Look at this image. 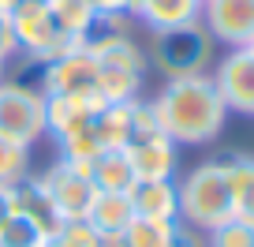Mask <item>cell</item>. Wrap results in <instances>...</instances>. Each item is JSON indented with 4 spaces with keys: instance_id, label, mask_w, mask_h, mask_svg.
<instances>
[{
    "instance_id": "1",
    "label": "cell",
    "mask_w": 254,
    "mask_h": 247,
    "mask_svg": "<svg viewBox=\"0 0 254 247\" xmlns=\"http://www.w3.org/2000/svg\"><path fill=\"white\" fill-rule=\"evenodd\" d=\"M150 105L161 131L176 146H209L228 120V109L213 86V75L165 79V86L150 97Z\"/></svg>"
},
{
    "instance_id": "2",
    "label": "cell",
    "mask_w": 254,
    "mask_h": 247,
    "mask_svg": "<svg viewBox=\"0 0 254 247\" xmlns=\"http://www.w3.org/2000/svg\"><path fill=\"white\" fill-rule=\"evenodd\" d=\"M228 217H236V202H232V180L224 158L194 165L180 180V221L209 232Z\"/></svg>"
},
{
    "instance_id": "3",
    "label": "cell",
    "mask_w": 254,
    "mask_h": 247,
    "mask_svg": "<svg viewBox=\"0 0 254 247\" xmlns=\"http://www.w3.org/2000/svg\"><path fill=\"white\" fill-rule=\"evenodd\" d=\"M150 64L165 79H183V75H206L213 64V38L202 23H187L176 30L153 34L150 45Z\"/></svg>"
},
{
    "instance_id": "4",
    "label": "cell",
    "mask_w": 254,
    "mask_h": 247,
    "mask_svg": "<svg viewBox=\"0 0 254 247\" xmlns=\"http://www.w3.org/2000/svg\"><path fill=\"white\" fill-rule=\"evenodd\" d=\"M11 26H15L19 53H34V56H45V60H60L64 53L79 49L75 38H64V34H60L49 0H19V8L11 11Z\"/></svg>"
},
{
    "instance_id": "5",
    "label": "cell",
    "mask_w": 254,
    "mask_h": 247,
    "mask_svg": "<svg viewBox=\"0 0 254 247\" xmlns=\"http://www.w3.org/2000/svg\"><path fill=\"white\" fill-rule=\"evenodd\" d=\"M0 135L34 150V143L49 135L45 94H30V90H19L11 82H0Z\"/></svg>"
},
{
    "instance_id": "6",
    "label": "cell",
    "mask_w": 254,
    "mask_h": 247,
    "mask_svg": "<svg viewBox=\"0 0 254 247\" xmlns=\"http://www.w3.org/2000/svg\"><path fill=\"white\" fill-rule=\"evenodd\" d=\"M41 180H45L49 195L56 199L64 221H82V217H86L90 202H94V195H97L94 176H90V165H75V161L56 158L53 165L41 172Z\"/></svg>"
},
{
    "instance_id": "7",
    "label": "cell",
    "mask_w": 254,
    "mask_h": 247,
    "mask_svg": "<svg viewBox=\"0 0 254 247\" xmlns=\"http://www.w3.org/2000/svg\"><path fill=\"white\" fill-rule=\"evenodd\" d=\"M213 86L224 109L239 116H254V53L251 49H228L213 64Z\"/></svg>"
},
{
    "instance_id": "8",
    "label": "cell",
    "mask_w": 254,
    "mask_h": 247,
    "mask_svg": "<svg viewBox=\"0 0 254 247\" xmlns=\"http://www.w3.org/2000/svg\"><path fill=\"white\" fill-rule=\"evenodd\" d=\"M202 26L228 49L254 41V0H202Z\"/></svg>"
},
{
    "instance_id": "9",
    "label": "cell",
    "mask_w": 254,
    "mask_h": 247,
    "mask_svg": "<svg viewBox=\"0 0 254 247\" xmlns=\"http://www.w3.org/2000/svg\"><path fill=\"white\" fill-rule=\"evenodd\" d=\"M127 161H131V172L138 180H176L180 172V146L157 131V135H146V139H131L124 146Z\"/></svg>"
},
{
    "instance_id": "10",
    "label": "cell",
    "mask_w": 254,
    "mask_h": 247,
    "mask_svg": "<svg viewBox=\"0 0 254 247\" xmlns=\"http://www.w3.org/2000/svg\"><path fill=\"white\" fill-rule=\"evenodd\" d=\"M101 109V94H45V128L53 139L75 135V131L90 128Z\"/></svg>"
},
{
    "instance_id": "11",
    "label": "cell",
    "mask_w": 254,
    "mask_h": 247,
    "mask_svg": "<svg viewBox=\"0 0 254 247\" xmlns=\"http://www.w3.org/2000/svg\"><path fill=\"white\" fill-rule=\"evenodd\" d=\"M97 56L79 45L60 60H49V94H97Z\"/></svg>"
},
{
    "instance_id": "12",
    "label": "cell",
    "mask_w": 254,
    "mask_h": 247,
    "mask_svg": "<svg viewBox=\"0 0 254 247\" xmlns=\"http://www.w3.org/2000/svg\"><path fill=\"white\" fill-rule=\"evenodd\" d=\"M11 195H15V210L23 217H30L34 225H38L45 236H53V232H60L64 225V214H60V206H56V199L49 195V187H45V180L41 176H26V180H19L15 187H11Z\"/></svg>"
},
{
    "instance_id": "13",
    "label": "cell",
    "mask_w": 254,
    "mask_h": 247,
    "mask_svg": "<svg viewBox=\"0 0 254 247\" xmlns=\"http://www.w3.org/2000/svg\"><path fill=\"white\" fill-rule=\"evenodd\" d=\"M138 217H157V221H180V180H138L131 187Z\"/></svg>"
},
{
    "instance_id": "14",
    "label": "cell",
    "mask_w": 254,
    "mask_h": 247,
    "mask_svg": "<svg viewBox=\"0 0 254 247\" xmlns=\"http://www.w3.org/2000/svg\"><path fill=\"white\" fill-rule=\"evenodd\" d=\"M135 19L150 34L176 30V26H187V23H202V0H146Z\"/></svg>"
},
{
    "instance_id": "15",
    "label": "cell",
    "mask_w": 254,
    "mask_h": 247,
    "mask_svg": "<svg viewBox=\"0 0 254 247\" xmlns=\"http://www.w3.org/2000/svg\"><path fill=\"white\" fill-rule=\"evenodd\" d=\"M82 221H90L97 232H127V225L135 221L131 191H97Z\"/></svg>"
},
{
    "instance_id": "16",
    "label": "cell",
    "mask_w": 254,
    "mask_h": 247,
    "mask_svg": "<svg viewBox=\"0 0 254 247\" xmlns=\"http://www.w3.org/2000/svg\"><path fill=\"white\" fill-rule=\"evenodd\" d=\"M131 128H135V101L105 105L94 116V135L101 143V150H124L131 143Z\"/></svg>"
},
{
    "instance_id": "17",
    "label": "cell",
    "mask_w": 254,
    "mask_h": 247,
    "mask_svg": "<svg viewBox=\"0 0 254 247\" xmlns=\"http://www.w3.org/2000/svg\"><path fill=\"white\" fill-rule=\"evenodd\" d=\"M146 86V75L142 72H127V68H109L101 64L97 72V94H101L105 105H127V101H138Z\"/></svg>"
},
{
    "instance_id": "18",
    "label": "cell",
    "mask_w": 254,
    "mask_h": 247,
    "mask_svg": "<svg viewBox=\"0 0 254 247\" xmlns=\"http://www.w3.org/2000/svg\"><path fill=\"white\" fill-rule=\"evenodd\" d=\"M97 191H131L135 187V172H131V161L124 150H101L90 165Z\"/></svg>"
},
{
    "instance_id": "19",
    "label": "cell",
    "mask_w": 254,
    "mask_h": 247,
    "mask_svg": "<svg viewBox=\"0 0 254 247\" xmlns=\"http://www.w3.org/2000/svg\"><path fill=\"white\" fill-rule=\"evenodd\" d=\"M97 56V64H109V68H127V72H150V53H142L131 34H116V38L101 41L97 49H90Z\"/></svg>"
},
{
    "instance_id": "20",
    "label": "cell",
    "mask_w": 254,
    "mask_h": 247,
    "mask_svg": "<svg viewBox=\"0 0 254 247\" xmlns=\"http://www.w3.org/2000/svg\"><path fill=\"white\" fill-rule=\"evenodd\" d=\"M228 180H232V202H236V217L254 225V158L251 154H228Z\"/></svg>"
},
{
    "instance_id": "21",
    "label": "cell",
    "mask_w": 254,
    "mask_h": 247,
    "mask_svg": "<svg viewBox=\"0 0 254 247\" xmlns=\"http://www.w3.org/2000/svg\"><path fill=\"white\" fill-rule=\"evenodd\" d=\"M4 82L19 90H30V94H49V60L34 53H19L4 64Z\"/></svg>"
},
{
    "instance_id": "22",
    "label": "cell",
    "mask_w": 254,
    "mask_h": 247,
    "mask_svg": "<svg viewBox=\"0 0 254 247\" xmlns=\"http://www.w3.org/2000/svg\"><path fill=\"white\" fill-rule=\"evenodd\" d=\"M49 8H53V19H56V26H60L64 38H75L82 45L86 30L97 19L94 0H49Z\"/></svg>"
},
{
    "instance_id": "23",
    "label": "cell",
    "mask_w": 254,
    "mask_h": 247,
    "mask_svg": "<svg viewBox=\"0 0 254 247\" xmlns=\"http://www.w3.org/2000/svg\"><path fill=\"white\" fill-rule=\"evenodd\" d=\"M172 236L176 221H157V217H138V214L124 232L127 247H172Z\"/></svg>"
},
{
    "instance_id": "24",
    "label": "cell",
    "mask_w": 254,
    "mask_h": 247,
    "mask_svg": "<svg viewBox=\"0 0 254 247\" xmlns=\"http://www.w3.org/2000/svg\"><path fill=\"white\" fill-rule=\"evenodd\" d=\"M30 176V146H19L0 135V187H15Z\"/></svg>"
},
{
    "instance_id": "25",
    "label": "cell",
    "mask_w": 254,
    "mask_h": 247,
    "mask_svg": "<svg viewBox=\"0 0 254 247\" xmlns=\"http://www.w3.org/2000/svg\"><path fill=\"white\" fill-rule=\"evenodd\" d=\"M45 240H49L45 232L30 217H23L19 210L0 225V247H45Z\"/></svg>"
},
{
    "instance_id": "26",
    "label": "cell",
    "mask_w": 254,
    "mask_h": 247,
    "mask_svg": "<svg viewBox=\"0 0 254 247\" xmlns=\"http://www.w3.org/2000/svg\"><path fill=\"white\" fill-rule=\"evenodd\" d=\"M56 146H60V158L75 161V165H94V158L101 154V143H97V135H94V124L82 128V131H75V135L56 139Z\"/></svg>"
},
{
    "instance_id": "27",
    "label": "cell",
    "mask_w": 254,
    "mask_h": 247,
    "mask_svg": "<svg viewBox=\"0 0 254 247\" xmlns=\"http://www.w3.org/2000/svg\"><path fill=\"white\" fill-rule=\"evenodd\" d=\"M209 247H254V225L243 217H228L224 225L209 229Z\"/></svg>"
},
{
    "instance_id": "28",
    "label": "cell",
    "mask_w": 254,
    "mask_h": 247,
    "mask_svg": "<svg viewBox=\"0 0 254 247\" xmlns=\"http://www.w3.org/2000/svg\"><path fill=\"white\" fill-rule=\"evenodd\" d=\"M97 244V229L90 221H67L60 232L45 240V247H94Z\"/></svg>"
},
{
    "instance_id": "29",
    "label": "cell",
    "mask_w": 254,
    "mask_h": 247,
    "mask_svg": "<svg viewBox=\"0 0 254 247\" xmlns=\"http://www.w3.org/2000/svg\"><path fill=\"white\" fill-rule=\"evenodd\" d=\"M172 247H209V232L194 229V225H187V221H176Z\"/></svg>"
},
{
    "instance_id": "30",
    "label": "cell",
    "mask_w": 254,
    "mask_h": 247,
    "mask_svg": "<svg viewBox=\"0 0 254 247\" xmlns=\"http://www.w3.org/2000/svg\"><path fill=\"white\" fill-rule=\"evenodd\" d=\"M11 56H19L15 26H11V11H0V60H4V64H8Z\"/></svg>"
},
{
    "instance_id": "31",
    "label": "cell",
    "mask_w": 254,
    "mask_h": 247,
    "mask_svg": "<svg viewBox=\"0 0 254 247\" xmlns=\"http://www.w3.org/2000/svg\"><path fill=\"white\" fill-rule=\"evenodd\" d=\"M97 15H124L127 19V0H94Z\"/></svg>"
},
{
    "instance_id": "32",
    "label": "cell",
    "mask_w": 254,
    "mask_h": 247,
    "mask_svg": "<svg viewBox=\"0 0 254 247\" xmlns=\"http://www.w3.org/2000/svg\"><path fill=\"white\" fill-rule=\"evenodd\" d=\"M11 214H15V195H11V187H0V225Z\"/></svg>"
},
{
    "instance_id": "33",
    "label": "cell",
    "mask_w": 254,
    "mask_h": 247,
    "mask_svg": "<svg viewBox=\"0 0 254 247\" xmlns=\"http://www.w3.org/2000/svg\"><path fill=\"white\" fill-rule=\"evenodd\" d=\"M146 0H127V15H138V8H142Z\"/></svg>"
},
{
    "instance_id": "34",
    "label": "cell",
    "mask_w": 254,
    "mask_h": 247,
    "mask_svg": "<svg viewBox=\"0 0 254 247\" xmlns=\"http://www.w3.org/2000/svg\"><path fill=\"white\" fill-rule=\"evenodd\" d=\"M19 8V0H0V11H15Z\"/></svg>"
},
{
    "instance_id": "35",
    "label": "cell",
    "mask_w": 254,
    "mask_h": 247,
    "mask_svg": "<svg viewBox=\"0 0 254 247\" xmlns=\"http://www.w3.org/2000/svg\"><path fill=\"white\" fill-rule=\"evenodd\" d=\"M0 82H4V60H0Z\"/></svg>"
},
{
    "instance_id": "36",
    "label": "cell",
    "mask_w": 254,
    "mask_h": 247,
    "mask_svg": "<svg viewBox=\"0 0 254 247\" xmlns=\"http://www.w3.org/2000/svg\"><path fill=\"white\" fill-rule=\"evenodd\" d=\"M247 49H251V53H254V41H251V45H247Z\"/></svg>"
}]
</instances>
